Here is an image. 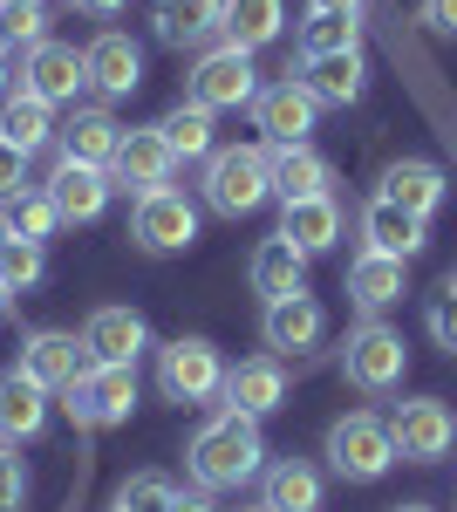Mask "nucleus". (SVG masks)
I'll list each match as a JSON object with an SVG mask.
<instances>
[{"label": "nucleus", "instance_id": "16", "mask_svg": "<svg viewBox=\"0 0 457 512\" xmlns=\"http://www.w3.org/2000/svg\"><path fill=\"white\" fill-rule=\"evenodd\" d=\"M82 62H89V89L96 96H130L144 82V48L123 35V28H103V35L82 48Z\"/></svg>", "mask_w": 457, "mask_h": 512}, {"label": "nucleus", "instance_id": "48", "mask_svg": "<svg viewBox=\"0 0 457 512\" xmlns=\"http://www.w3.org/2000/svg\"><path fill=\"white\" fill-rule=\"evenodd\" d=\"M389 512H430V506H389Z\"/></svg>", "mask_w": 457, "mask_h": 512}, {"label": "nucleus", "instance_id": "29", "mask_svg": "<svg viewBox=\"0 0 457 512\" xmlns=\"http://www.w3.org/2000/svg\"><path fill=\"white\" fill-rule=\"evenodd\" d=\"M41 424H48V390L28 383L21 369L0 376V437L7 444H28V437H41Z\"/></svg>", "mask_w": 457, "mask_h": 512}, {"label": "nucleus", "instance_id": "5", "mask_svg": "<svg viewBox=\"0 0 457 512\" xmlns=\"http://www.w3.org/2000/svg\"><path fill=\"white\" fill-rule=\"evenodd\" d=\"M403 369H410V349H403V335H396V328H382V321L348 328V342H342V376H348L362 396H389L396 383H403Z\"/></svg>", "mask_w": 457, "mask_h": 512}, {"label": "nucleus", "instance_id": "17", "mask_svg": "<svg viewBox=\"0 0 457 512\" xmlns=\"http://www.w3.org/2000/svg\"><path fill=\"white\" fill-rule=\"evenodd\" d=\"M376 198H389V205H403V212H417L423 226H430V219H437V205L451 198V185H444V171H437L430 158H396L389 171H382Z\"/></svg>", "mask_w": 457, "mask_h": 512}, {"label": "nucleus", "instance_id": "2", "mask_svg": "<svg viewBox=\"0 0 457 512\" xmlns=\"http://www.w3.org/2000/svg\"><path fill=\"white\" fill-rule=\"evenodd\" d=\"M205 205L219 219H246L273 198V144H226L205 158V178H198Z\"/></svg>", "mask_w": 457, "mask_h": 512}, {"label": "nucleus", "instance_id": "49", "mask_svg": "<svg viewBox=\"0 0 457 512\" xmlns=\"http://www.w3.org/2000/svg\"><path fill=\"white\" fill-rule=\"evenodd\" d=\"M246 512H267V506H246Z\"/></svg>", "mask_w": 457, "mask_h": 512}, {"label": "nucleus", "instance_id": "32", "mask_svg": "<svg viewBox=\"0 0 457 512\" xmlns=\"http://www.w3.org/2000/svg\"><path fill=\"white\" fill-rule=\"evenodd\" d=\"M348 48H362V14H307L301 21V62L348 55Z\"/></svg>", "mask_w": 457, "mask_h": 512}, {"label": "nucleus", "instance_id": "26", "mask_svg": "<svg viewBox=\"0 0 457 512\" xmlns=\"http://www.w3.org/2000/svg\"><path fill=\"white\" fill-rule=\"evenodd\" d=\"M219 21H226V0H157L151 35L164 41V48H198Z\"/></svg>", "mask_w": 457, "mask_h": 512}, {"label": "nucleus", "instance_id": "30", "mask_svg": "<svg viewBox=\"0 0 457 512\" xmlns=\"http://www.w3.org/2000/svg\"><path fill=\"white\" fill-rule=\"evenodd\" d=\"M267 512H321V472L307 458H280L267 465V492H260Z\"/></svg>", "mask_w": 457, "mask_h": 512}, {"label": "nucleus", "instance_id": "20", "mask_svg": "<svg viewBox=\"0 0 457 512\" xmlns=\"http://www.w3.org/2000/svg\"><path fill=\"white\" fill-rule=\"evenodd\" d=\"M82 349H89V362H137L151 349V328L137 308H96L82 328Z\"/></svg>", "mask_w": 457, "mask_h": 512}, {"label": "nucleus", "instance_id": "35", "mask_svg": "<svg viewBox=\"0 0 457 512\" xmlns=\"http://www.w3.org/2000/svg\"><path fill=\"white\" fill-rule=\"evenodd\" d=\"M7 226H14V239H55V226H62V212H55V198L48 192H21V198H7Z\"/></svg>", "mask_w": 457, "mask_h": 512}, {"label": "nucleus", "instance_id": "22", "mask_svg": "<svg viewBox=\"0 0 457 512\" xmlns=\"http://www.w3.org/2000/svg\"><path fill=\"white\" fill-rule=\"evenodd\" d=\"M301 82H307V96H314L321 110H348V103L369 89V62H362V48L321 55V62H301Z\"/></svg>", "mask_w": 457, "mask_h": 512}, {"label": "nucleus", "instance_id": "42", "mask_svg": "<svg viewBox=\"0 0 457 512\" xmlns=\"http://www.w3.org/2000/svg\"><path fill=\"white\" fill-rule=\"evenodd\" d=\"M307 14H362V0H307Z\"/></svg>", "mask_w": 457, "mask_h": 512}, {"label": "nucleus", "instance_id": "40", "mask_svg": "<svg viewBox=\"0 0 457 512\" xmlns=\"http://www.w3.org/2000/svg\"><path fill=\"white\" fill-rule=\"evenodd\" d=\"M21 171H28V158H21V151H14V144L0 137V205H7V198H21V192H28V185H21Z\"/></svg>", "mask_w": 457, "mask_h": 512}, {"label": "nucleus", "instance_id": "15", "mask_svg": "<svg viewBox=\"0 0 457 512\" xmlns=\"http://www.w3.org/2000/svg\"><path fill=\"white\" fill-rule=\"evenodd\" d=\"M260 335H267L273 355H307L321 335H328V308L314 301V294H287V301H273L267 315H260Z\"/></svg>", "mask_w": 457, "mask_h": 512}, {"label": "nucleus", "instance_id": "25", "mask_svg": "<svg viewBox=\"0 0 457 512\" xmlns=\"http://www.w3.org/2000/svg\"><path fill=\"white\" fill-rule=\"evenodd\" d=\"M280 239H294L307 260H314V253H328V246L342 239V205H335V192H328V198H294V205H280Z\"/></svg>", "mask_w": 457, "mask_h": 512}, {"label": "nucleus", "instance_id": "50", "mask_svg": "<svg viewBox=\"0 0 457 512\" xmlns=\"http://www.w3.org/2000/svg\"><path fill=\"white\" fill-rule=\"evenodd\" d=\"M451 280H457V274H451Z\"/></svg>", "mask_w": 457, "mask_h": 512}, {"label": "nucleus", "instance_id": "31", "mask_svg": "<svg viewBox=\"0 0 457 512\" xmlns=\"http://www.w3.org/2000/svg\"><path fill=\"white\" fill-rule=\"evenodd\" d=\"M0 137H7L21 158H35L41 144L55 137V110H48V103H35L28 89H14V96H7V110H0Z\"/></svg>", "mask_w": 457, "mask_h": 512}, {"label": "nucleus", "instance_id": "6", "mask_svg": "<svg viewBox=\"0 0 457 512\" xmlns=\"http://www.w3.org/2000/svg\"><path fill=\"white\" fill-rule=\"evenodd\" d=\"M157 390H164V403H205L226 390V362L205 335H178L157 349Z\"/></svg>", "mask_w": 457, "mask_h": 512}, {"label": "nucleus", "instance_id": "4", "mask_svg": "<svg viewBox=\"0 0 457 512\" xmlns=\"http://www.w3.org/2000/svg\"><path fill=\"white\" fill-rule=\"evenodd\" d=\"M62 396H69L62 410L82 431H110V424H123L137 410V362H89Z\"/></svg>", "mask_w": 457, "mask_h": 512}, {"label": "nucleus", "instance_id": "3", "mask_svg": "<svg viewBox=\"0 0 457 512\" xmlns=\"http://www.w3.org/2000/svg\"><path fill=\"white\" fill-rule=\"evenodd\" d=\"M185 103L212 110V117H219V110H253V103H260V69H253V55H246V48H232V41L205 48V55L191 62Z\"/></svg>", "mask_w": 457, "mask_h": 512}, {"label": "nucleus", "instance_id": "34", "mask_svg": "<svg viewBox=\"0 0 457 512\" xmlns=\"http://www.w3.org/2000/svg\"><path fill=\"white\" fill-rule=\"evenodd\" d=\"M48 41V7L41 0H0V55L41 48Z\"/></svg>", "mask_w": 457, "mask_h": 512}, {"label": "nucleus", "instance_id": "33", "mask_svg": "<svg viewBox=\"0 0 457 512\" xmlns=\"http://www.w3.org/2000/svg\"><path fill=\"white\" fill-rule=\"evenodd\" d=\"M157 130H164L171 158H212V110H198V103H178V110L157 123Z\"/></svg>", "mask_w": 457, "mask_h": 512}, {"label": "nucleus", "instance_id": "43", "mask_svg": "<svg viewBox=\"0 0 457 512\" xmlns=\"http://www.w3.org/2000/svg\"><path fill=\"white\" fill-rule=\"evenodd\" d=\"M164 512H212V499H205V492H178Z\"/></svg>", "mask_w": 457, "mask_h": 512}, {"label": "nucleus", "instance_id": "8", "mask_svg": "<svg viewBox=\"0 0 457 512\" xmlns=\"http://www.w3.org/2000/svg\"><path fill=\"white\" fill-rule=\"evenodd\" d=\"M130 239L144 253H185L191 239H198V205L178 185H157V192H144L130 205Z\"/></svg>", "mask_w": 457, "mask_h": 512}, {"label": "nucleus", "instance_id": "21", "mask_svg": "<svg viewBox=\"0 0 457 512\" xmlns=\"http://www.w3.org/2000/svg\"><path fill=\"white\" fill-rule=\"evenodd\" d=\"M423 239H430V226H423L417 212H403V205H389V198H369V205H362V246H369V253L410 260V253H423Z\"/></svg>", "mask_w": 457, "mask_h": 512}, {"label": "nucleus", "instance_id": "37", "mask_svg": "<svg viewBox=\"0 0 457 512\" xmlns=\"http://www.w3.org/2000/svg\"><path fill=\"white\" fill-rule=\"evenodd\" d=\"M178 499V485L164 472H137V478H123V492H116V512H164Z\"/></svg>", "mask_w": 457, "mask_h": 512}, {"label": "nucleus", "instance_id": "19", "mask_svg": "<svg viewBox=\"0 0 457 512\" xmlns=\"http://www.w3.org/2000/svg\"><path fill=\"white\" fill-rule=\"evenodd\" d=\"M226 410H246V417H273L280 403H287V369H280V355H253V362H239L226 369Z\"/></svg>", "mask_w": 457, "mask_h": 512}, {"label": "nucleus", "instance_id": "1", "mask_svg": "<svg viewBox=\"0 0 457 512\" xmlns=\"http://www.w3.org/2000/svg\"><path fill=\"white\" fill-rule=\"evenodd\" d=\"M185 465H191V485H198V492H232V485L260 478V465H267L260 417H246V410H219L212 424H198Z\"/></svg>", "mask_w": 457, "mask_h": 512}, {"label": "nucleus", "instance_id": "14", "mask_svg": "<svg viewBox=\"0 0 457 512\" xmlns=\"http://www.w3.org/2000/svg\"><path fill=\"white\" fill-rule=\"evenodd\" d=\"M28 383H41V390H69L82 369H89V349H82L76 335H62V328H41V335H28L21 342V362H14Z\"/></svg>", "mask_w": 457, "mask_h": 512}, {"label": "nucleus", "instance_id": "41", "mask_svg": "<svg viewBox=\"0 0 457 512\" xmlns=\"http://www.w3.org/2000/svg\"><path fill=\"white\" fill-rule=\"evenodd\" d=\"M417 21L430 35H457V0H417Z\"/></svg>", "mask_w": 457, "mask_h": 512}, {"label": "nucleus", "instance_id": "18", "mask_svg": "<svg viewBox=\"0 0 457 512\" xmlns=\"http://www.w3.org/2000/svg\"><path fill=\"white\" fill-rule=\"evenodd\" d=\"M246 280H253V294H260V301H287V294H301L307 287V253L301 246H294V239H260V246H253V260H246Z\"/></svg>", "mask_w": 457, "mask_h": 512}, {"label": "nucleus", "instance_id": "28", "mask_svg": "<svg viewBox=\"0 0 457 512\" xmlns=\"http://www.w3.org/2000/svg\"><path fill=\"white\" fill-rule=\"evenodd\" d=\"M280 28H287V0H226V21H219V35L232 48H246V55L280 41Z\"/></svg>", "mask_w": 457, "mask_h": 512}, {"label": "nucleus", "instance_id": "36", "mask_svg": "<svg viewBox=\"0 0 457 512\" xmlns=\"http://www.w3.org/2000/svg\"><path fill=\"white\" fill-rule=\"evenodd\" d=\"M48 274V246L41 239H7V253H0V280L21 294V287H35Z\"/></svg>", "mask_w": 457, "mask_h": 512}, {"label": "nucleus", "instance_id": "46", "mask_svg": "<svg viewBox=\"0 0 457 512\" xmlns=\"http://www.w3.org/2000/svg\"><path fill=\"white\" fill-rule=\"evenodd\" d=\"M7 308H14V287H7V280H0V315H7Z\"/></svg>", "mask_w": 457, "mask_h": 512}, {"label": "nucleus", "instance_id": "44", "mask_svg": "<svg viewBox=\"0 0 457 512\" xmlns=\"http://www.w3.org/2000/svg\"><path fill=\"white\" fill-rule=\"evenodd\" d=\"M82 14H123V7H130V0H76Z\"/></svg>", "mask_w": 457, "mask_h": 512}, {"label": "nucleus", "instance_id": "45", "mask_svg": "<svg viewBox=\"0 0 457 512\" xmlns=\"http://www.w3.org/2000/svg\"><path fill=\"white\" fill-rule=\"evenodd\" d=\"M7 89H14V69H7V55H0V96H7Z\"/></svg>", "mask_w": 457, "mask_h": 512}, {"label": "nucleus", "instance_id": "10", "mask_svg": "<svg viewBox=\"0 0 457 512\" xmlns=\"http://www.w3.org/2000/svg\"><path fill=\"white\" fill-rule=\"evenodd\" d=\"M314 117H321V103L307 96L301 76L267 82V89H260V103H253V123L267 130L273 151H280V144H307V137H314Z\"/></svg>", "mask_w": 457, "mask_h": 512}, {"label": "nucleus", "instance_id": "23", "mask_svg": "<svg viewBox=\"0 0 457 512\" xmlns=\"http://www.w3.org/2000/svg\"><path fill=\"white\" fill-rule=\"evenodd\" d=\"M335 185V164L321 158L314 144H280L273 151V198L280 205H294V198H328Z\"/></svg>", "mask_w": 457, "mask_h": 512}, {"label": "nucleus", "instance_id": "13", "mask_svg": "<svg viewBox=\"0 0 457 512\" xmlns=\"http://www.w3.org/2000/svg\"><path fill=\"white\" fill-rule=\"evenodd\" d=\"M41 192L55 198V212H62V226H89V219H103V205H110V171H96V164H69L55 158V171H48V185Z\"/></svg>", "mask_w": 457, "mask_h": 512}, {"label": "nucleus", "instance_id": "12", "mask_svg": "<svg viewBox=\"0 0 457 512\" xmlns=\"http://www.w3.org/2000/svg\"><path fill=\"white\" fill-rule=\"evenodd\" d=\"M171 171H178V158H171V144H164V130H123V144H116L110 158V185H123V192H157V185H171Z\"/></svg>", "mask_w": 457, "mask_h": 512}, {"label": "nucleus", "instance_id": "27", "mask_svg": "<svg viewBox=\"0 0 457 512\" xmlns=\"http://www.w3.org/2000/svg\"><path fill=\"white\" fill-rule=\"evenodd\" d=\"M116 144H123V123L110 110H76V117L62 123V158L69 164H96V171H110Z\"/></svg>", "mask_w": 457, "mask_h": 512}, {"label": "nucleus", "instance_id": "39", "mask_svg": "<svg viewBox=\"0 0 457 512\" xmlns=\"http://www.w3.org/2000/svg\"><path fill=\"white\" fill-rule=\"evenodd\" d=\"M430 335H437V349L457 355V280H444V294L430 301Z\"/></svg>", "mask_w": 457, "mask_h": 512}, {"label": "nucleus", "instance_id": "24", "mask_svg": "<svg viewBox=\"0 0 457 512\" xmlns=\"http://www.w3.org/2000/svg\"><path fill=\"white\" fill-rule=\"evenodd\" d=\"M403 287H410V260H389V253H369V246L348 260V301L369 308V315L403 301Z\"/></svg>", "mask_w": 457, "mask_h": 512}, {"label": "nucleus", "instance_id": "11", "mask_svg": "<svg viewBox=\"0 0 457 512\" xmlns=\"http://www.w3.org/2000/svg\"><path fill=\"white\" fill-rule=\"evenodd\" d=\"M89 82V62H82V48H69V41H41V48H28V62H21V89L35 96V103H76V89Z\"/></svg>", "mask_w": 457, "mask_h": 512}, {"label": "nucleus", "instance_id": "7", "mask_svg": "<svg viewBox=\"0 0 457 512\" xmlns=\"http://www.w3.org/2000/svg\"><path fill=\"white\" fill-rule=\"evenodd\" d=\"M328 465H335L342 478H355V485H376V478L396 465V437H389V424H382V417L348 410L342 424L328 431Z\"/></svg>", "mask_w": 457, "mask_h": 512}, {"label": "nucleus", "instance_id": "47", "mask_svg": "<svg viewBox=\"0 0 457 512\" xmlns=\"http://www.w3.org/2000/svg\"><path fill=\"white\" fill-rule=\"evenodd\" d=\"M7 239H14V226H7V212H0V253H7Z\"/></svg>", "mask_w": 457, "mask_h": 512}, {"label": "nucleus", "instance_id": "9", "mask_svg": "<svg viewBox=\"0 0 457 512\" xmlns=\"http://www.w3.org/2000/svg\"><path fill=\"white\" fill-rule=\"evenodd\" d=\"M389 437H396V458L437 465V458H451V444H457V417H451L444 396H410V403L389 417Z\"/></svg>", "mask_w": 457, "mask_h": 512}, {"label": "nucleus", "instance_id": "38", "mask_svg": "<svg viewBox=\"0 0 457 512\" xmlns=\"http://www.w3.org/2000/svg\"><path fill=\"white\" fill-rule=\"evenodd\" d=\"M28 506V465L14 444H0V512H21Z\"/></svg>", "mask_w": 457, "mask_h": 512}]
</instances>
